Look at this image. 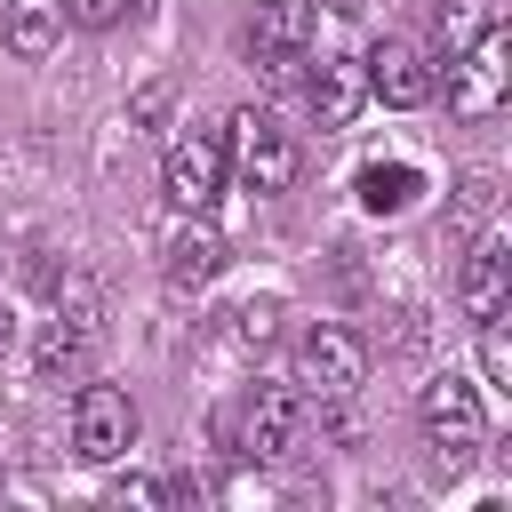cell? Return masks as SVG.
<instances>
[{"instance_id":"cell-19","label":"cell","mask_w":512,"mask_h":512,"mask_svg":"<svg viewBox=\"0 0 512 512\" xmlns=\"http://www.w3.org/2000/svg\"><path fill=\"white\" fill-rule=\"evenodd\" d=\"M272 328H280V304H272V296H256V304H240V312H232L240 352H264V344H272Z\"/></svg>"},{"instance_id":"cell-2","label":"cell","mask_w":512,"mask_h":512,"mask_svg":"<svg viewBox=\"0 0 512 512\" xmlns=\"http://www.w3.org/2000/svg\"><path fill=\"white\" fill-rule=\"evenodd\" d=\"M224 160H232V168H240V184H248V192H264V200H272V192H288V184H296V168H304L296 136H288L272 112H256V104H248V112H232V144H224Z\"/></svg>"},{"instance_id":"cell-7","label":"cell","mask_w":512,"mask_h":512,"mask_svg":"<svg viewBox=\"0 0 512 512\" xmlns=\"http://www.w3.org/2000/svg\"><path fill=\"white\" fill-rule=\"evenodd\" d=\"M160 192H168V208L200 216V208L224 192V136H216V128H184V136L168 144V160H160Z\"/></svg>"},{"instance_id":"cell-10","label":"cell","mask_w":512,"mask_h":512,"mask_svg":"<svg viewBox=\"0 0 512 512\" xmlns=\"http://www.w3.org/2000/svg\"><path fill=\"white\" fill-rule=\"evenodd\" d=\"M304 96H312L320 128H352V120H360V104H368V72H360L352 56H320V72L304 80Z\"/></svg>"},{"instance_id":"cell-16","label":"cell","mask_w":512,"mask_h":512,"mask_svg":"<svg viewBox=\"0 0 512 512\" xmlns=\"http://www.w3.org/2000/svg\"><path fill=\"white\" fill-rule=\"evenodd\" d=\"M488 24H496V0H440V8H432V40H440L448 56H456L464 40H480Z\"/></svg>"},{"instance_id":"cell-4","label":"cell","mask_w":512,"mask_h":512,"mask_svg":"<svg viewBox=\"0 0 512 512\" xmlns=\"http://www.w3.org/2000/svg\"><path fill=\"white\" fill-rule=\"evenodd\" d=\"M360 376H368V344H360L352 328L312 320V328L296 336V384H304V392H320V400H352Z\"/></svg>"},{"instance_id":"cell-17","label":"cell","mask_w":512,"mask_h":512,"mask_svg":"<svg viewBox=\"0 0 512 512\" xmlns=\"http://www.w3.org/2000/svg\"><path fill=\"white\" fill-rule=\"evenodd\" d=\"M480 376H488L496 392H512V328H504V312L480 320Z\"/></svg>"},{"instance_id":"cell-18","label":"cell","mask_w":512,"mask_h":512,"mask_svg":"<svg viewBox=\"0 0 512 512\" xmlns=\"http://www.w3.org/2000/svg\"><path fill=\"white\" fill-rule=\"evenodd\" d=\"M496 216V168H464L456 176V224H488Z\"/></svg>"},{"instance_id":"cell-15","label":"cell","mask_w":512,"mask_h":512,"mask_svg":"<svg viewBox=\"0 0 512 512\" xmlns=\"http://www.w3.org/2000/svg\"><path fill=\"white\" fill-rule=\"evenodd\" d=\"M416 192H424V176H416L408 160H368V168H360V208H368V216H400Z\"/></svg>"},{"instance_id":"cell-22","label":"cell","mask_w":512,"mask_h":512,"mask_svg":"<svg viewBox=\"0 0 512 512\" xmlns=\"http://www.w3.org/2000/svg\"><path fill=\"white\" fill-rule=\"evenodd\" d=\"M160 104H168V80H152V88L136 96V120H160Z\"/></svg>"},{"instance_id":"cell-8","label":"cell","mask_w":512,"mask_h":512,"mask_svg":"<svg viewBox=\"0 0 512 512\" xmlns=\"http://www.w3.org/2000/svg\"><path fill=\"white\" fill-rule=\"evenodd\" d=\"M312 24H320L312 0H256V24H248L256 64H264L272 80H296V64H304V48H312Z\"/></svg>"},{"instance_id":"cell-21","label":"cell","mask_w":512,"mask_h":512,"mask_svg":"<svg viewBox=\"0 0 512 512\" xmlns=\"http://www.w3.org/2000/svg\"><path fill=\"white\" fill-rule=\"evenodd\" d=\"M168 488L160 480H144V472H128V480H112V504H160Z\"/></svg>"},{"instance_id":"cell-24","label":"cell","mask_w":512,"mask_h":512,"mask_svg":"<svg viewBox=\"0 0 512 512\" xmlns=\"http://www.w3.org/2000/svg\"><path fill=\"white\" fill-rule=\"evenodd\" d=\"M328 8H336V16H360V8H368V0H328Z\"/></svg>"},{"instance_id":"cell-12","label":"cell","mask_w":512,"mask_h":512,"mask_svg":"<svg viewBox=\"0 0 512 512\" xmlns=\"http://www.w3.org/2000/svg\"><path fill=\"white\" fill-rule=\"evenodd\" d=\"M0 40H8V56L40 64V56L64 40V0H8V16H0Z\"/></svg>"},{"instance_id":"cell-1","label":"cell","mask_w":512,"mask_h":512,"mask_svg":"<svg viewBox=\"0 0 512 512\" xmlns=\"http://www.w3.org/2000/svg\"><path fill=\"white\" fill-rule=\"evenodd\" d=\"M416 424H424V448H432V464L456 480L472 456H480V440H488V416H480V392L464 384V376H432L424 384V400H416Z\"/></svg>"},{"instance_id":"cell-3","label":"cell","mask_w":512,"mask_h":512,"mask_svg":"<svg viewBox=\"0 0 512 512\" xmlns=\"http://www.w3.org/2000/svg\"><path fill=\"white\" fill-rule=\"evenodd\" d=\"M504 88H512V40L488 24L480 40H464V48L448 56V112H456V120H488V112L504 104Z\"/></svg>"},{"instance_id":"cell-6","label":"cell","mask_w":512,"mask_h":512,"mask_svg":"<svg viewBox=\"0 0 512 512\" xmlns=\"http://www.w3.org/2000/svg\"><path fill=\"white\" fill-rule=\"evenodd\" d=\"M304 424H312V408H304V392H296V384H256V392H248V408H240V456L280 464V456H296V448H304Z\"/></svg>"},{"instance_id":"cell-13","label":"cell","mask_w":512,"mask_h":512,"mask_svg":"<svg viewBox=\"0 0 512 512\" xmlns=\"http://www.w3.org/2000/svg\"><path fill=\"white\" fill-rule=\"evenodd\" d=\"M88 360H96V328L72 320V312H56V320L40 328V344H32V368H40L48 384H56V376H80Z\"/></svg>"},{"instance_id":"cell-11","label":"cell","mask_w":512,"mask_h":512,"mask_svg":"<svg viewBox=\"0 0 512 512\" xmlns=\"http://www.w3.org/2000/svg\"><path fill=\"white\" fill-rule=\"evenodd\" d=\"M160 272H168V288H208V280L224 272V240H216V224H208V216H192L184 232H168Z\"/></svg>"},{"instance_id":"cell-9","label":"cell","mask_w":512,"mask_h":512,"mask_svg":"<svg viewBox=\"0 0 512 512\" xmlns=\"http://www.w3.org/2000/svg\"><path fill=\"white\" fill-rule=\"evenodd\" d=\"M360 72H368V96H384V104H400V112H408V104H432V88H440V80H432V56H424L416 40H376Z\"/></svg>"},{"instance_id":"cell-23","label":"cell","mask_w":512,"mask_h":512,"mask_svg":"<svg viewBox=\"0 0 512 512\" xmlns=\"http://www.w3.org/2000/svg\"><path fill=\"white\" fill-rule=\"evenodd\" d=\"M8 336H16V312H8V296H0V352H8Z\"/></svg>"},{"instance_id":"cell-5","label":"cell","mask_w":512,"mask_h":512,"mask_svg":"<svg viewBox=\"0 0 512 512\" xmlns=\"http://www.w3.org/2000/svg\"><path fill=\"white\" fill-rule=\"evenodd\" d=\"M136 448V400L120 384H80L72 400V456L80 464H120Z\"/></svg>"},{"instance_id":"cell-14","label":"cell","mask_w":512,"mask_h":512,"mask_svg":"<svg viewBox=\"0 0 512 512\" xmlns=\"http://www.w3.org/2000/svg\"><path fill=\"white\" fill-rule=\"evenodd\" d=\"M456 304H464L472 320L504 312V240H480V248H472V264H464V280H456Z\"/></svg>"},{"instance_id":"cell-20","label":"cell","mask_w":512,"mask_h":512,"mask_svg":"<svg viewBox=\"0 0 512 512\" xmlns=\"http://www.w3.org/2000/svg\"><path fill=\"white\" fill-rule=\"evenodd\" d=\"M120 8H128V0H64V16H72V24H88V32H112V24H120Z\"/></svg>"}]
</instances>
